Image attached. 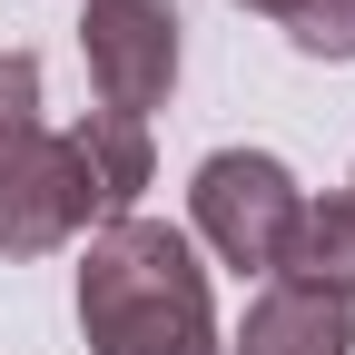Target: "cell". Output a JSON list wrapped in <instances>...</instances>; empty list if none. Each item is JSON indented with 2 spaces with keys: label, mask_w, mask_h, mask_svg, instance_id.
<instances>
[{
  "label": "cell",
  "mask_w": 355,
  "mask_h": 355,
  "mask_svg": "<svg viewBox=\"0 0 355 355\" xmlns=\"http://www.w3.org/2000/svg\"><path fill=\"white\" fill-rule=\"evenodd\" d=\"M79 336H89V355H217V306H207L198 247L168 217H109V227H89Z\"/></svg>",
  "instance_id": "obj_1"
},
{
  "label": "cell",
  "mask_w": 355,
  "mask_h": 355,
  "mask_svg": "<svg viewBox=\"0 0 355 355\" xmlns=\"http://www.w3.org/2000/svg\"><path fill=\"white\" fill-rule=\"evenodd\" d=\"M188 207H198V237L217 247V266H237V277H277L306 188L286 178V158H266V148H217V158H198Z\"/></svg>",
  "instance_id": "obj_2"
},
{
  "label": "cell",
  "mask_w": 355,
  "mask_h": 355,
  "mask_svg": "<svg viewBox=\"0 0 355 355\" xmlns=\"http://www.w3.org/2000/svg\"><path fill=\"white\" fill-rule=\"evenodd\" d=\"M79 227H109V207L89 188L69 128H30L20 148H0V257H50Z\"/></svg>",
  "instance_id": "obj_3"
},
{
  "label": "cell",
  "mask_w": 355,
  "mask_h": 355,
  "mask_svg": "<svg viewBox=\"0 0 355 355\" xmlns=\"http://www.w3.org/2000/svg\"><path fill=\"white\" fill-rule=\"evenodd\" d=\"M79 60H89L99 109H119V119L168 109V89H178V0H89Z\"/></svg>",
  "instance_id": "obj_4"
},
{
  "label": "cell",
  "mask_w": 355,
  "mask_h": 355,
  "mask_svg": "<svg viewBox=\"0 0 355 355\" xmlns=\"http://www.w3.org/2000/svg\"><path fill=\"white\" fill-rule=\"evenodd\" d=\"M237 355H355V306H345V296H326V286L277 277V286L247 306Z\"/></svg>",
  "instance_id": "obj_5"
},
{
  "label": "cell",
  "mask_w": 355,
  "mask_h": 355,
  "mask_svg": "<svg viewBox=\"0 0 355 355\" xmlns=\"http://www.w3.org/2000/svg\"><path fill=\"white\" fill-rule=\"evenodd\" d=\"M277 277L326 286V296L355 306V198H306V207H296V237H286V257H277Z\"/></svg>",
  "instance_id": "obj_6"
},
{
  "label": "cell",
  "mask_w": 355,
  "mask_h": 355,
  "mask_svg": "<svg viewBox=\"0 0 355 355\" xmlns=\"http://www.w3.org/2000/svg\"><path fill=\"white\" fill-rule=\"evenodd\" d=\"M69 139H79V168H89V188H99V207H109V217H139V188H148V119L89 109Z\"/></svg>",
  "instance_id": "obj_7"
},
{
  "label": "cell",
  "mask_w": 355,
  "mask_h": 355,
  "mask_svg": "<svg viewBox=\"0 0 355 355\" xmlns=\"http://www.w3.org/2000/svg\"><path fill=\"white\" fill-rule=\"evenodd\" d=\"M286 40H296L306 60H355V0H296Z\"/></svg>",
  "instance_id": "obj_8"
},
{
  "label": "cell",
  "mask_w": 355,
  "mask_h": 355,
  "mask_svg": "<svg viewBox=\"0 0 355 355\" xmlns=\"http://www.w3.org/2000/svg\"><path fill=\"white\" fill-rule=\"evenodd\" d=\"M30 128H40V60L0 50V148H20Z\"/></svg>",
  "instance_id": "obj_9"
},
{
  "label": "cell",
  "mask_w": 355,
  "mask_h": 355,
  "mask_svg": "<svg viewBox=\"0 0 355 355\" xmlns=\"http://www.w3.org/2000/svg\"><path fill=\"white\" fill-rule=\"evenodd\" d=\"M237 10H266V20H296V0H237Z\"/></svg>",
  "instance_id": "obj_10"
}]
</instances>
